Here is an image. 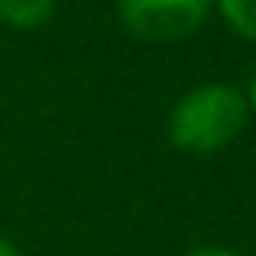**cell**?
Masks as SVG:
<instances>
[{"label":"cell","mask_w":256,"mask_h":256,"mask_svg":"<svg viewBox=\"0 0 256 256\" xmlns=\"http://www.w3.org/2000/svg\"><path fill=\"white\" fill-rule=\"evenodd\" d=\"M248 120V98L230 83H204L177 98L170 110V144L188 154L222 151Z\"/></svg>","instance_id":"6da1fadb"},{"label":"cell","mask_w":256,"mask_h":256,"mask_svg":"<svg viewBox=\"0 0 256 256\" xmlns=\"http://www.w3.org/2000/svg\"><path fill=\"white\" fill-rule=\"evenodd\" d=\"M215 0H117V19L140 42H177L196 34Z\"/></svg>","instance_id":"7a4b0ae2"},{"label":"cell","mask_w":256,"mask_h":256,"mask_svg":"<svg viewBox=\"0 0 256 256\" xmlns=\"http://www.w3.org/2000/svg\"><path fill=\"white\" fill-rule=\"evenodd\" d=\"M53 8H56V0H0V23L30 30V26L46 23L53 16Z\"/></svg>","instance_id":"3957f363"},{"label":"cell","mask_w":256,"mask_h":256,"mask_svg":"<svg viewBox=\"0 0 256 256\" xmlns=\"http://www.w3.org/2000/svg\"><path fill=\"white\" fill-rule=\"evenodd\" d=\"M222 19L241 34V38L256 42V0H215Z\"/></svg>","instance_id":"277c9868"},{"label":"cell","mask_w":256,"mask_h":256,"mask_svg":"<svg viewBox=\"0 0 256 256\" xmlns=\"http://www.w3.org/2000/svg\"><path fill=\"white\" fill-rule=\"evenodd\" d=\"M184 256H238V252H230V248H192Z\"/></svg>","instance_id":"5b68a950"},{"label":"cell","mask_w":256,"mask_h":256,"mask_svg":"<svg viewBox=\"0 0 256 256\" xmlns=\"http://www.w3.org/2000/svg\"><path fill=\"white\" fill-rule=\"evenodd\" d=\"M0 256H23V252H19V248L12 245L8 238H0Z\"/></svg>","instance_id":"8992f818"},{"label":"cell","mask_w":256,"mask_h":256,"mask_svg":"<svg viewBox=\"0 0 256 256\" xmlns=\"http://www.w3.org/2000/svg\"><path fill=\"white\" fill-rule=\"evenodd\" d=\"M248 110L256 113V72H252V83H248Z\"/></svg>","instance_id":"52a82bcc"}]
</instances>
